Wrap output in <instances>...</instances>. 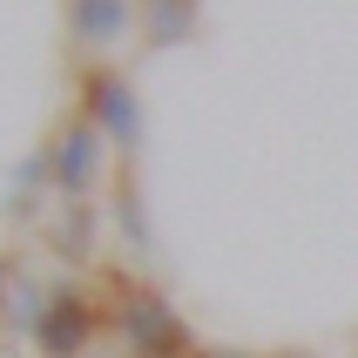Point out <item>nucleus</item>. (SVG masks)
I'll use <instances>...</instances> for the list:
<instances>
[{
  "mask_svg": "<svg viewBox=\"0 0 358 358\" xmlns=\"http://www.w3.org/2000/svg\"><path fill=\"white\" fill-rule=\"evenodd\" d=\"M115 331H122V352L129 358H189V352H203L196 331H189V318L162 298L156 284H122Z\"/></svg>",
  "mask_w": 358,
  "mask_h": 358,
  "instance_id": "obj_1",
  "label": "nucleus"
},
{
  "mask_svg": "<svg viewBox=\"0 0 358 358\" xmlns=\"http://www.w3.org/2000/svg\"><path fill=\"white\" fill-rule=\"evenodd\" d=\"M101 331V304L81 291V284H55L48 291V311L34 324V352L41 358H81Z\"/></svg>",
  "mask_w": 358,
  "mask_h": 358,
  "instance_id": "obj_2",
  "label": "nucleus"
},
{
  "mask_svg": "<svg viewBox=\"0 0 358 358\" xmlns=\"http://www.w3.org/2000/svg\"><path fill=\"white\" fill-rule=\"evenodd\" d=\"M81 115L95 122L115 149H136V136H142V101H136V88H129V75L108 68V61H95V68L81 75Z\"/></svg>",
  "mask_w": 358,
  "mask_h": 358,
  "instance_id": "obj_3",
  "label": "nucleus"
},
{
  "mask_svg": "<svg viewBox=\"0 0 358 358\" xmlns=\"http://www.w3.org/2000/svg\"><path fill=\"white\" fill-rule=\"evenodd\" d=\"M101 156H108V136H101L88 115H75V122L55 136V149H48V182H55L68 203L95 196V182H101Z\"/></svg>",
  "mask_w": 358,
  "mask_h": 358,
  "instance_id": "obj_4",
  "label": "nucleus"
},
{
  "mask_svg": "<svg viewBox=\"0 0 358 358\" xmlns=\"http://www.w3.org/2000/svg\"><path fill=\"white\" fill-rule=\"evenodd\" d=\"M136 20L149 34V48H182L196 27V0H136Z\"/></svg>",
  "mask_w": 358,
  "mask_h": 358,
  "instance_id": "obj_5",
  "label": "nucleus"
},
{
  "mask_svg": "<svg viewBox=\"0 0 358 358\" xmlns=\"http://www.w3.org/2000/svg\"><path fill=\"white\" fill-rule=\"evenodd\" d=\"M68 27H75L81 48H108V41H122V27H129V0H75V7H68Z\"/></svg>",
  "mask_w": 358,
  "mask_h": 358,
  "instance_id": "obj_6",
  "label": "nucleus"
},
{
  "mask_svg": "<svg viewBox=\"0 0 358 358\" xmlns=\"http://www.w3.org/2000/svg\"><path fill=\"white\" fill-rule=\"evenodd\" d=\"M88 237H95V217H88V210H75V217H68V230H61V250L75 257V250H88Z\"/></svg>",
  "mask_w": 358,
  "mask_h": 358,
  "instance_id": "obj_7",
  "label": "nucleus"
},
{
  "mask_svg": "<svg viewBox=\"0 0 358 358\" xmlns=\"http://www.w3.org/2000/svg\"><path fill=\"white\" fill-rule=\"evenodd\" d=\"M14 291V257H0V298Z\"/></svg>",
  "mask_w": 358,
  "mask_h": 358,
  "instance_id": "obj_8",
  "label": "nucleus"
},
{
  "mask_svg": "<svg viewBox=\"0 0 358 358\" xmlns=\"http://www.w3.org/2000/svg\"><path fill=\"white\" fill-rule=\"evenodd\" d=\"M264 358H318V352H298V345H284V352H264Z\"/></svg>",
  "mask_w": 358,
  "mask_h": 358,
  "instance_id": "obj_9",
  "label": "nucleus"
},
{
  "mask_svg": "<svg viewBox=\"0 0 358 358\" xmlns=\"http://www.w3.org/2000/svg\"><path fill=\"white\" fill-rule=\"evenodd\" d=\"M189 358H223V352H189Z\"/></svg>",
  "mask_w": 358,
  "mask_h": 358,
  "instance_id": "obj_10",
  "label": "nucleus"
}]
</instances>
